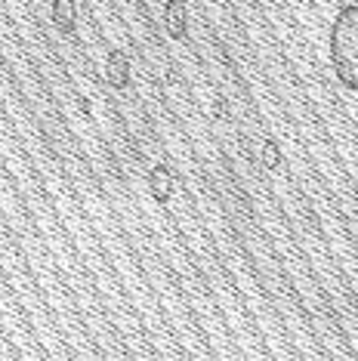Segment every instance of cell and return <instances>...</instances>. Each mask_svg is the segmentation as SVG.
<instances>
[{"label": "cell", "mask_w": 358, "mask_h": 361, "mask_svg": "<svg viewBox=\"0 0 358 361\" xmlns=\"http://www.w3.org/2000/svg\"><path fill=\"white\" fill-rule=\"evenodd\" d=\"M331 68L346 90L358 93V6L346 4L331 22Z\"/></svg>", "instance_id": "6da1fadb"}, {"label": "cell", "mask_w": 358, "mask_h": 361, "mask_svg": "<svg viewBox=\"0 0 358 361\" xmlns=\"http://www.w3.org/2000/svg\"><path fill=\"white\" fill-rule=\"evenodd\" d=\"M164 22H167V31H170V37H173V40L185 37V31H189V16H185V4H183V0H167Z\"/></svg>", "instance_id": "7a4b0ae2"}, {"label": "cell", "mask_w": 358, "mask_h": 361, "mask_svg": "<svg viewBox=\"0 0 358 361\" xmlns=\"http://www.w3.org/2000/svg\"><path fill=\"white\" fill-rule=\"evenodd\" d=\"M152 195L158 204H167L170 195H173V176H170V170L164 164H158V167L152 170Z\"/></svg>", "instance_id": "3957f363"}, {"label": "cell", "mask_w": 358, "mask_h": 361, "mask_svg": "<svg viewBox=\"0 0 358 361\" xmlns=\"http://www.w3.org/2000/svg\"><path fill=\"white\" fill-rule=\"evenodd\" d=\"M105 71H109V80L118 90H124L130 84V62H127V56L121 53V50H115V53L109 56V68H105Z\"/></svg>", "instance_id": "277c9868"}, {"label": "cell", "mask_w": 358, "mask_h": 361, "mask_svg": "<svg viewBox=\"0 0 358 361\" xmlns=\"http://www.w3.org/2000/svg\"><path fill=\"white\" fill-rule=\"evenodd\" d=\"M71 13H75L71 0H56L53 16H56V22H59V28H62V31H71V28H75V19H71Z\"/></svg>", "instance_id": "5b68a950"}, {"label": "cell", "mask_w": 358, "mask_h": 361, "mask_svg": "<svg viewBox=\"0 0 358 361\" xmlns=\"http://www.w3.org/2000/svg\"><path fill=\"white\" fill-rule=\"evenodd\" d=\"M263 161H266V167L268 170H275L281 164V152H278V145L272 142V139H268V142L263 145Z\"/></svg>", "instance_id": "8992f818"}]
</instances>
